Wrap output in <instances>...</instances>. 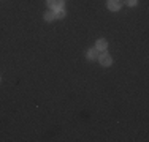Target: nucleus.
<instances>
[{
	"mask_svg": "<svg viewBox=\"0 0 149 142\" xmlns=\"http://www.w3.org/2000/svg\"><path fill=\"white\" fill-rule=\"evenodd\" d=\"M98 62H100L103 66H109V65L113 63V59H111V55H109V54H106V52H102V54L98 55Z\"/></svg>",
	"mask_w": 149,
	"mask_h": 142,
	"instance_id": "obj_1",
	"label": "nucleus"
},
{
	"mask_svg": "<svg viewBox=\"0 0 149 142\" xmlns=\"http://www.w3.org/2000/svg\"><path fill=\"white\" fill-rule=\"evenodd\" d=\"M120 0H108V8L111 10V11H118L120 10Z\"/></svg>",
	"mask_w": 149,
	"mask_h": 142,
	"instance_id": "obj_2",
	"label": "nucleus"
},
{
	"mask_svg": "<svg viewBox=\"0 0 149 142\" xmlns=\"http://www.w3.org/2000/svg\"><path fill=\"white\" fill-rule=\"evenodd\" d=\"M63 2H65V0H48V5L51 6L52 10H57V8H62L63 6Z\"/></svg>",
	"mask_w": 149,
	"mask_h": 142,
	"instance_id": "obj_3",
	"label": "nucleus"
},
{
	"mask_svg": "<svg viewBox=\"0 0 149 142\" xmlns=\"http://www.w3.org/2000/svg\"><path fill=\"white\" fill-rule=\"evenodd\" d=\"M106 48H108V43H106L105 40H98L97 43H95V49H97L98 52H100V51H106Z\"/></svg>",
	"mask_w": 149,
	"mask_h": 142,
	"instance_id": "obj_4",
	"label": "nucleus"
},
{
	"mask_svg": "<svg viewBox=\"0 0 149 142\" xmlns=\"http://www.w3.org/2000/svg\"><path fill=\"white\" fill-rule=\"evenodd\" d=\"M87 59H89V60L98 59V51H97V49H89V51H87Z\"/></svg>",
	"mask_w": 149,
	"mask_h": 142,
	"instance_id": "obj_5",
	"label": "nucleus"
},
{
	"mask_svg": "<svg viewBox=\"0 0 149 142\" xmlns=\"http://www.w3.org/2000/svg\"><path fill=\"white\" fill-rule=\"evenodd\" d=\"M65 10H63V8H57V10H56V11H54V17H59V19H62V17H65Z\"/></svg>",
	"mask_w": 149,
	"mask_h": 142,
	"instance_id": "obj_6",
	"label": "nucleus"
},
{
	"mask_svg": "<svg viewBox=\"0 0 149 142\" xmlns=\"http://www.w3.org/2000/svg\"><path fill=\"white\" fill-rule=\"evenodd\" d=\"M56 17H54V13H51V11H48V13H45V21L46 22H52Z\"/></svg>",
	"mask_w": 149,
	"mask_h": 142,
	"instance_id": "obj_7",
	"label": "nucleus"
},
{
	"mask_svg": "<svg viewBox=\"0 0 149 142\" xmlns=\"http://www.w3.org/2000/svg\"><path fill=\"white\" fill-rule=\"evenodd\" d=\"M136 2H138V0H127V5H129V6H135V5H136Z\"/></svg>",
	"mask_w": 149,
	"mask_h": 142,
	"instance_id": "obj_8",
	"label": "nucleus"
}]
</instances>
